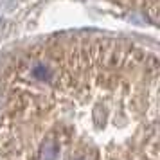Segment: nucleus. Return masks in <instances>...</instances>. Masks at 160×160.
<instances>
[{
  "instance_id": "1",
  "label": "nucleus",
  "mask_w": 160,
  "mask_h": 160,
  "mask_svg": "<svg viewBox=\"0 0 160 160\" xmlns=\"http://www.w3.org/2000/svg\"><path fill=\"white\" fill-rule=\"evenodd\" d=\"M158 87V52L140 42H36L0 79V160H160Z\"/></svg>"
},
{
  "instance_id": "2",
  "label": "nucleus",
  "mask_w": 160,
  "mask_h": 160,
  "mask_svg": "<svg viewBox=\"0 0 160 160\" xmlns=\"http://www.w3.org/2000/svg\"><path fill=\"white\" fill-rule=\"evenodd\" d=\"M122 8L130 9V11H135L138 15L146 16L151 23H158V15H160V9L158 4L160 0H112Z\"/></svg>"
}]
</instances>
